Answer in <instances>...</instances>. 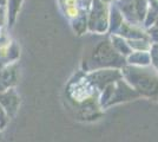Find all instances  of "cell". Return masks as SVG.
<instances>
[{"label":"cell","mask_w":158,"mask_h":142,"mask_svg":"<svg viewBox=\"0 0 158 142\" xmlns=\"http://www.w3.org/2000/svg\"><path fill=\"white\" fill-rule=\"evenodd\" d=\"M76 0H65V5L66 6H76Z\"/></svg>","instance_id":"2"},{"label":"cell","mask_w":158,"mask_h":142,"mask_svg":"<svg viewBox=\"0 0 158 142\" xmlns=\"http://www.w3.org/2000/svg\"><path fill=\"white\" fill-rule=\"evenodd\" d=\"M66 14H67L70 18H76L79 14V11L76 6H67L66 7Z\"/></svg>","instance_id":"1"}]
</instances>
